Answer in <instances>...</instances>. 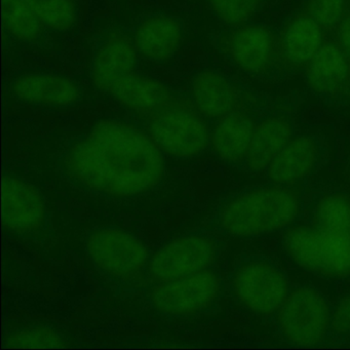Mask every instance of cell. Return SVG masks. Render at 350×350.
<instances>
[{
    "mask_svg": "<svg viewBox=\"0 0 350 350\" xmlns=\"http://www.w3.org/2000/svg\"><path fill=\"white\" fill-rule=\"evenodd\" d=\"M163 153L146 131L118 120H102L69 149L63 167L85 189L110 198H133L163 181Z\"/></svg>",
    "mask_w": 350,
    "mask_h": 350,
    "instance_id": "cell-1",
    "label": "cell"
},
{
    "mask_svg": "<svg viewBox=\"0 0 350 350\" xmlns=\"http://www.w3.org/2000/svg\"><path fill=\"white\" fill-rule=\"evenodd\" d=\"M284 247L301 267L327 278L350 275V196H323L301 224L288 227Z\"/></svg>",
    "mask_w": 350,
    "mask_h": 350,
    "instance_id": "cell-2",
    "label": "cell"
},
{
    "mask_svg": "<svg viewBox=\"0 0 350 350\" xmlns=\"http://www.w3.org/2000/svg\"><path fill=\"white\" fill-rule=\"evenodd\" d=\"M137 55L126 36L111 34L96 54L92 79L98 90L145 120L176 97L159 81L137 72Z\"/></svg>",
    "mask_w": 350,
    "mask_h": 350,
    "instance_id": "cell-3",
    "label": "cell"
},
{
    "mask_svg": "<svg viewBox=\"0 0 350 350\" xmlns=\"http://www.w3.org/2000/svg\"><path fill=\"white\" fill-rule=\"evenodd\" d=\"M301 194L292 186L272 184L243 192L221 208L223 230L239 237H253L288 228L300 214Z\"/></svg>",
    "mask_w": 350,
    "mask_h": 350,
    "instance_id": "cell-4",
    "label": "cell"
},
{
    "mask_svg": "<svg viewBox=\"0 0 350 350\" xmlns=\"http://www.w3.org/2000/svg\"><path fill=\"white\" fill-rule=\"evenodd\" d=\"M144 120L146 132L172 157H198L210 145L212 132L206 118L190 100L176 98Z\"/></svg>",
    "mask_w": 350,
    "mask_h": 350,
    "instance_id": "cell-5",
    "label": "cell"
},
{
    "mask_svg": "<svg viewBox=\"0 0 350 350\" xmlns=\"http://www.w3.org/2000/svg\"><path fill=\"white\" fill-rule=\"evenodd\" d=\"M331 307L327 299L311 288L290 291L276 311V323L286 341L296 345H315L329 333Z\"/></svg>",
    "mask_w": 350,
    "mask_h": 350,
    "instance_id": "cell-6",
    "label": "cell"
},
{
    "mask_svg": "<svg viewBox=\"0 0 350 350\" xmlns=\"http://www.w3.org/2000/svg\"><path fill=\"white\" fill-rule=\"evenodd\" d=\"M87 250L100 269L120 280H138L148 265L146 247L140 239L122 229L94 231L88 239Z\"/></svg>",
    "mask_w": 350,
    "mask_h": 350,
    "instance_id": "cell-7",
    "label": "cell"
},
{
    "mask_svg": "<svg viewBox=\"0 0 350 350\" xmlns=\"http://www.w3.org/2000/svg\"><path fill=\"white\" fill-rule=\"evenodd\" d=\"M232 288L243 306L264 315L276 313L290 293L286 275L263 259L243 262L233 274Z\"/></svg>",
    "mask_w": 350,
    "mask_h": 350,
    "instance_id": "cell-8",
    "label": "cell"
},
{
    "mask_svg": "<svg viewBox=\"0 0 350 350\" xmlns=\"http://www.w3.org/2000/svg\"><path fill=\"white\" fill-rule=\"evenodd\" d=\"M216 243L204 235H186L170 241L149 259L148 274L155 284L174 282L214 265Z\"/></svg>",
    "mask_w": 350,
    "mask_h": 350,
    "instance_id": "cell-9",
    "label": "cell"
},
{
    "mask_svg": "<svg viewBox=\"0 0 350 350\" xmlns=\"http://www.w3.org/2000/svg\"><path fill=\"white\" fill-rule=\"evenodd\" d=\"M220 290V278L206 269L174 282L157 284L151 290L150 299L159 312L184 317L210 308Z\"/></svg>",
    "mask_w": 350,
    "mask_h": 350,
    "instance_id": "cell-10",
    "label": "cell"
},
{
    "mask_svg": "<svg viewBox=\"0 0 350 350\" xmlns=\"http://www.w3.org/2000/svg\"><path fill=\"white\" fill-rule=\"evenodd\" d=\"M224 50L239 68L252 75H263L280 65L278 36L264 26L235 27L225 36Z\"/></svg>",
    "mask_w": 350,
    "mask_h": 350,
    "instance_id": "cell-11",
    "label": "cell"
},
{
    "mask_svg": "<svg viewBox=\"0 0 350 350\" xmlns=\"http://www.w3.org/2000/svg\"><path fill=\"white\" fill-rule=\"evenodd\" d=\"M44 221L46 208L38 190L18 178H3V226L8 230L24 234L42 228Z\"/></svg>",
    "mask_w": 350,
    "mask_h": 350,
    "instance_id": "cell-12",
    "label": "cell"
},
{
    "mask_svg": "<svg viewBox=\"0 0 350 350\" xmlns=\"http://www.w3.org/2000/svg\"><path fill=\"white\" fill-rule=\"evenodd\" d=\"M327 38L323 28L303 10L284 25L278 36L280 65L288 70L306 68Z\"/></svg>",
    "mask_w": 350,
    "mask_h": 350,
    "instance_id": "cell-13",
    "label": "cell"
},
{
    "mask_svg": "<svg viewBox=\"0 0 350 350\" xmlns=\"http://www.w3.org/2000/svg\"><path fill=\"white\" fill-rule=\"evenodd\" d=\"M305 73L307 83L315 93L332 98L350 97V62L333 38L325 40Z\"/></svg>",
    "mask_w": 350,
    "mask_h": 350,
    "instance_id": "cell-14",
    "label": "cell"
},
{
    "mask_svg": "<svg viewBox=\"0 0 350 350\" xmlns=\"http://www.w3.org/2000/svg\"><path fill=\"white\" fill-rule=\"evenodd\" d=\"M192 101L206 118L219 120L241 110L245 94L223 75L204 71L194 77L191 85Z\"/></svg>",
    "mask_w": 350,
    "mask_h": 350,
    "instance_id": "cell-15",
    "label": "cell"
},
{
    "mask_svg": "<svg viewBox=\"0 0 350 350\" xmlns=\"http://www.w3.org/2000/svg\"><path fill=\"white\" fill-rule=\"evenodd\" d=\"M182 26L175 18L152 16L139 24L135 31L137 54L147 60L165 62L173 58L182 42Z\"/></svg>",
    "mask_w": 350,
    "mask_h": 350,
    "instance_id": "cell-16",
    "label": "cell"
},
{
    "mask_svg": "<svg viewBox=\"0 0 350 350\" xmlns=\"http://www.w3.org/2000/svg\"><path fill=\"white\" fill-rule=\"evenodd\" d=\"M317 159V142L310 137H295L267 167L268 177L276 185H295L314 170Z\"/></svg>",
    "mask_w": 350,
    "mask_h": 350,
    "instance_id": "cell-17",
    "label": "cell"
},
{
    "mask_svg": "<svg viewBox=\"0 0 350 350\" xmlns=\"http://www.w3.org/2000/svg\"><path fill=\"white\" fill-rule=\"evenodd\" d=\"M12 91L22 101L50 106H69L79 98V89L72 81L44 73L21 75L12 83Z\"/></svg>",
    "mask_w": 350,
    "mask_h": 350,
    "instance_id": "cell-18",
    "label": "cell"
},
{
    "mask_svg": "<svg viewBox=\"0 0 350 350\" xmlns=\"http://www.w3.org/2000/svg\"><path fill=\"white\" fill-rule=\"evenodd\" d=\"M256 124L253 118L239 110L219 118L211 134V144L219 157L227 163L245 161Z\"/></svg>",
    "mask_w": 350,
    "mask_h": 350,
    "instance_id": "cell-19",
    "label": "cell"
},
{
    "mask_svg": "<svg viewBox=\"0 0 350 350\" xmlns=\"http://www.w3.org/2000/svg\"><path fill=\"white\" fill-rule=\"evenodd\" d=\"M291 122L284 116H269L256 124L245 163L251 171L267 169L293 138Z\"/></svg>",
    "mask_w": 350,
    "mask_h": 350,
    "instance_id": "cell-20",
    "label": "cell"
},
{
    "mask_svg": "<svg viewBox=\"0 0 350 350\" xmlns=\"http://www.w3.org/2000/svg\"><path fill=\"white\" fill-rule=\"evenodd\" d=\"M3 13L5 29L22 42L38 40L46 30L25 0H3Z\"/></svg>",
    "mask_w": 350,
    "mask_h": 350,
    "instance_id": "cell-21",
    "label": "cell"
},
{
    "mask_svg": "<svg viewBox=\"0 0 350 350\" xmlns=\"http://www.w3.org/2000/svg\"><path fill=\"white\" fill-rule=\"evenodd\" d=\"M46 29L67 31L77 21L75 0H25Z\"/></svg>",
    "mask_w": 350,
    "mask_h": 350,
    "instance_id": "cell-22",
    "label": "cell"
},
{
    "mask_svg": "<svg viewBox=\"0 0 350 350\" xmlns=\"http://www.w3.org/2000/svg\"><path fill=\"white\" fill-rule=\"evenodd\" d=\"M306 13L332 38L350 10V0H308Z\"/></svg>",
    "mask_w": 350,
    "mask_h": 350,
    "instance_id": "cell-23",
    "label": "cell"
},
{
    "mask_svg": "<svg viewBox=\"0 0 350 350\" xmlns=\"http://www.w3.org/2000/svg\"><path fill=\"white\" fill-rule=\"evenodd\" d=\"M211 9L225 24L233 27L245 25L257 11L261 0H208Z\"/></svg>",
    "mask_w": 350,
    "mask_h": 350,
    "instance_id": "cell-24",
    "label": "cell"
},
{
    "mask_svg": "<svg viewBox=\"0 0 350 350\" xmlns=\"http://www.w3.org/2000/svg\"><path fill=\"white\" fill-rule=\"evenodd\" d=\"M5 345L9 348L65 347L62 338L48 327H31L15 332L5 338Z\"/></svg>",
    "mask_w": 350,
    "mask_h": 350,
    "instance_id": "cell-25",
    "label": "cell"
},
{
    "mask_svg": "<svg viewBox=\"0 0 350 350\" xmlns=\"http://www.w3.org/2000/svg\"><path fill=\"white\" fill-rule=\"evenodd\" d=\"M329 333L334 335L350 333V294L341 299L332 312Z\"/></svg>",
    "mask_w": 350,
    "mask_h": 350,
    "instance_id": "cell-26",
    "label": "cell"
},
{
    "mask_svg": "<svg viewBox=\"0 0 350 350\" xmlns=\"http://www.w3.org/2000/svg\"><path fill=\"white\" fill-rule=\"evenodd\" d=\"M329 38L336 40L350 62V10L337 31Z\"/></svg>",
    "mask_w": 350,
    "mask_h": 350,
    "instance_id": "cell-27",
    "label": "cell"
}]
</instances>
